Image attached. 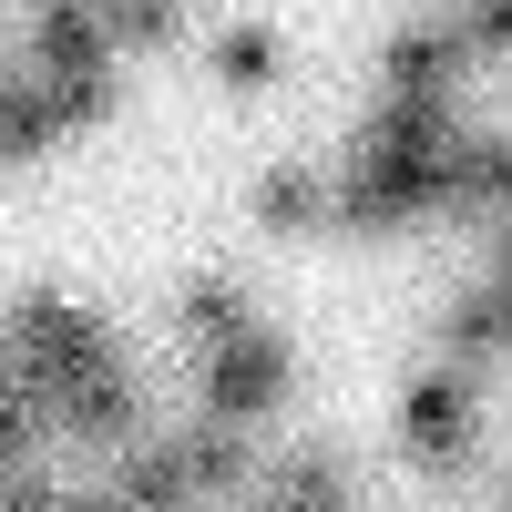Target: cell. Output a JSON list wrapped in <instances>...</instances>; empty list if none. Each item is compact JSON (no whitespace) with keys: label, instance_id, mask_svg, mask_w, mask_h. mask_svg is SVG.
<instances>
[{"label":"cell","instance_id":"1","mask_svg":"<svg viewBox=\"0 0 512 512\" xmlns=\"http://www.w3.org/2000/svg\"><path fill=\"white\" fill-rule=\"evenodd\" d=\"M287 390H297V349L277 328H246L226 349H205V420L216 431H267L287 410Z\"/></svg>","mask_w":512,"mask_h":512},{"label":"cell","instance_id":"2","mask_svg":"<svg viewBox=\"0 0 512 512\" xmlns=\"http://www.w3.org/2000/svg\"><path fill=\"white\" fill-rule=\"evenodd\" d=\"M472 441H482V390H472V369L431 359V369L400 390V451L420 461V472H472Z\"/></svg>","mask_w":512,"mask_h":512},{"label":"cell","instance_id":"3","mask_svg":"<svg viewBox=\"0 0 512 512\" xmlns=\"http://www.w3.org/2000/svg\"><path fill=\"white\" fill-rule=\"evenodd\" d=\"M461 82H472V52H461L451 11H420L390 31V52H379V93L390 103H461Z\"/></svg>","mask_w":512,"mask_h":512},{"label":"cell","instance_id":"4","mask_svg":"<svg viewBox=\"0 0 512 512\" xmlns=\"http://www.w3.org/2000/svg\"><path fill=\"white\" fill-rule=\"evenodd\" d=\"M502 338H512V287H502V267H482L472 287L451 297V318H441V359L451 369H492Z\"/></svg>","mask_w":512,"mask_h":512},{"label":"cell","instance_id":"5","mask_svg":"<svg viewBox=\"0 0 512 512\" xmlns=\"http://www.w3.org/2000/svg\"><path fill=\"white\" fill-rule=\"evenodd\" d=\"M267 512H359V472H349V451H287L277 461V482H267Z\"/></svg>","mask_w":512,"mask_h":512},{"label":"cell","instance_id":"6","mask_svg":"<svg viewBox=\"0 0 512 512\" xmlns=\"http://www.w3.org/2000/svg\"><path fill=\"white\" fill-rule=\"evenodd\" d=\"M246 216H256V236H318L328 226V175L318 164H267L256 195H246Z\"/></svg>","mask_w":512,"mask_h":512},{"label":"cell","instance_id":"7","mask_svg":"<svg viewBox=\"0 0 512 512\" xmlns=\"http://www.w3.org/2000/svg\"><path fill=\"white\" fill-rule=\"evenodd\" d=\"M175 328L195 338V349H226V338H246V328H256V297H246V277H226V267H195V277H185V297H175Z\"/></svg>","mask_w":512,"mask_h":512},{"label":"cell","instance_id":"8","mask_svg":"<svg viewBox=\"0 0 512 512\" xmlns=\"http://www.w3.org/2000/svg\"><path fill=\"white\" fill-rule=\"evenodd\" d=\"M205 62H216V82H226V93H267V82L287 72V41H277V21H226Z\"/></svg>","mask_w":512,"mask_h":512},{"label":"cell","instance_id":"9","mask_svg":"<svg viewBox=\"0 0 512 512\" xmlns=\"http://www.w3.org/2000/svg\"><path fill=\"white\" fill-rule=\"evenodd\" d=\"M103 41H113V62L164 52V41H185V0H103Z\"/></svg>","mask_w":512,"mask_h":512}]
</instances>
